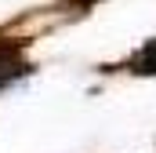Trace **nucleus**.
Returning <instances> with one entry per match:
<instances>
[{
	"label": "nucleus",
	"instance_id": "nucleus-1",
	"mask_svg": "<svg viewBox=\"0 0 156 153\" xmlns=\"http://www.w3.org/2000/svg\"><path fill=\"white\" fill-rule=\"evenodd\" d=\"M131 69H134V73H156V40H149V44L131 58Z\"/></svg>",
	"mask_w": 156,
	"mask_h": 153
}]
</instances>
